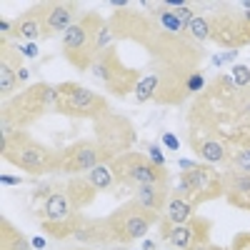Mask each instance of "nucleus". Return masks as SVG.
I'll use <instances>...</instances> for the list:
<instances>
[{"label": "nucleus", "mask_w": 250, "mask_h": 250, "mask_svg": "<svg viewBox=\"0 0 250 250\" xmlns=\"http://www.w3.org/2000/svg\"><path fill=\"white\" fill-rule=\"evenodd\" d=\"M188 128L223 140L228 148L250 135V90L238 88L230 75H215L195 95L188 110Z\"/></svg>", "instance_id": "f257e3e1"}, {"label": "nucleus", "mask_w": 250, "mask_h": 250, "mask_svg": "<svg viewBox=\"0 0 250 250\" xmlns=\"http://www.w3.org/2000/svg\"><path fill=\"white\" fill-rule=\"evenodd\" d=\"M110 45H115L113 30L108 18H103L100 13L80 15L78 23L62 33V58L80 73H90L95 58Z\"/></svg>", "instance_id": "f03ea898"}, {"label": "nucleus", "mask_w": 250, "mask_h": 250, "mask_svg": "<svg viewBox=\"0 0 250 250\" xmlns=\"http://www.w3.org/2000/svg\"><path fill=\"white\" fill-rule=\"evenodd\" d=\"M58 88L50 83H33L0 108V138H10L15 130H28L50 110L55 113Z\"/></svg>", "instance_id": "7ed1b4c3"}, {"label": "nucleus", "mask_w": 250, "mask_h": 250, "mask_svg": "<svg viewBox=\"0 0 250 250\" xmlns=\"http://www.w3.org/2000/svg\"><path fill=\"white\" fill-rule=\"evenodd\" d=\"M35 203H38V223L40 230L53 240H68L78 233V228L83 225L85 215L80 208L73 205V200L65 193V183H53L45 185L35 193Z\"/></svg>", "instance_id": "20e7f679"}, {"label": "nucleus", "mask_w": 250, "mask_h": 250, "mask_svg": "<svg viewBox=\"0 0 250 250\" xmlns=\"http://www.w3.org/2000/svg\"><path fill=\"white\" fill-rule=\"evenodd\" d=\"M0 155L5 163L25 170L30 175H48L60 173L62 150L35 140L28 130H15L10 138H0Z\"/></svg>", "instance_id": "39448f33"}, {"label": "nucleus", "mask_w": 250, "mask_h": 250, "mask_svg": "<svg viewBox=\"0 0 250 250\" xmlns=\"http://www.w3.org/2000/svg\"><path fill=\"white\" fill-rule=\"evenodd\" d=\"M180 168L183 170L178 173L175 188L170 193L185 198L195 208L223 198V170L213 168L208 163H188V160L180 163Z\"/></svg>", "instance_id": "423d86ee"}, {"label": "nucleus", "mask_w": 250, "mask_h": 250, "mask_svg": "<svg viewBox=\"0 0 250 250\" xmlns=\"http://www.w3.org/2000/svg\"><path fill=\"white\" fill-rule=\"evenodd\" d=\"M90 75L118 100H125L130 93H135L138 83L143 78V73L138 68L125 65L115 45H110L108 50H103L95 58V62L90 65Z\"/></svg>", "instance_id": "0eeeda50"}, {"label": "nucleus", "mask_w": 250, "mask_h": 250, "mask_svg": "<svg viewBox=\"0 0 250 250\" xmlns=\"http://www.w3.org/2000/svg\"><path fill=\"white\" fill-rule=\"evenodd\" d=\"M58 103L55 113L68 115L75 120H100L105 118L110 110V103L105 95H100L98 90H90L88 85L80 83H58Z\"/></svg>", "instance_id": "6e6552de"}, {"label": "nucleus", "mask_w": 250, "mask_h": 250, "mask_svg": "<svg viewBox=\"0 0 250 250\" xmlns=\"http://www.w3.org/2000/svg\"><path fill=\"white\" fill-rule=\"evenodd\" d=\"M110 165V170L115 175V183L120 188H140V185H170V173L168 168L158 165L150 155L128 150L118 155Z\"/></svg>", "instance_id": "1a4fd4ad"}, {"label": "nucleus", "mask_w": 250, "mask_h": 250, "mask_svg": "<svg viewBox=\"0 0 250 250\" xmlns=\"http://www.w3.org/2000/svg\"><path fill=\"white\" fill-rule=\"evenodd\" d=\"M105 220H108V228H110L113 243L130 245V243L148 235L150 228L155 223H160V215L153 213V210H145V208L135 200H125L110 215H105Z\"/></svg>", "instance_id": "9d476101"}, {"label": "nucleus", "mask_w": 250, "mask_h": 250, "mask_svg": "<svg viewBox=\"0 0 250 250\" xmlns=\"http://www.w3.org/2000/svg\"><path fill=\"white\" fill-rule=\"evenodd\" d=\"M93 125H95V143L100 148L103 163H113L118 155L128 153L135 145V140H138L135 125L125 115L108 113L105 118L95 120Z\"/></svg>", "instance_id": "9b49d317"}, {"label": "nucleus", "mask_w": 250, "mask_h": 250, "mask_svg": "<svg viewBox=\"0 0 250 250\" xmlns=\"http://www.w3.org/2000/svg\"><path fill=\"white\" fill-rule=\"evenodd\" d=\"M210 40L230 53L250 45V20L243 15V10H215L210 15Z\"/></svg>", "instance_id": "f8f14e48"}, {"label": "nucleus", "mask_w": 250, "mask_h": 250, "mask_svg": "<svg viewBox=\"0 0 250 250\" xmlns=\"http://www.w3.org/2000/svg\"><path fill=\"white\" fill-rule=\"evenodd\" d=\"M103 165V155L95 138H80L75 143H70L68 148H62V165H60V173L65 175H83V173H90L93 168Z\"/></svg>", "instance_id": "ddd939ff"}, {"label": "nucleus", "mask_w": 250, "mask_h": 250, "mask_svg": "<svg viewBox=\"0 0 250 250\" xmlns=\"http://www.w3.org/2000/svg\"><path fill=\"white\" fill-rule=\"evenodd\" d=\"M23 53L18 45L8 43V38H0V95L3 100L18 95L15 90L20 88V73H23Z\"/></svg>", "instance_id": "4468645a"}, {"label": "nucleus", "mask_w": 250, "mask_h": 250, "mask_svg": "<svg viewBox=\"0 0 250 250\" xmlns=\"http://www.w3.org/2000/svg\"><path fill=\"white\" fill-rule=\"evenodd\" d=\"M50 3H35L28 10L20 13L10 23V38L35 43V40H45V15Z\"/></svg>", "instance_id": "2eb2a0df"}, {"label": "nucleus", "mask_w": 250, "mask_h": 250, "mask_svg": "<svg viewBox=\"0 0 250 250\" xmlns=\"http://www.w3.org/2000/svg\"><path fill=\"white\" fill-rule=\"evenodd\" d=\"M185 143H188V148L200 158V163H208V165H213V168H218V165L225 168L228 158H230V148H228L223 140L203 135V133H195L190 128L185 130Z\"/></svg>", "instance_id": "dca6fc26"}, {"label": "nucleus", "mask_w": 250, "mask_h": 250, "mask_svg": "<svg viewBox=\"0 0 250 250\" xmlns=\"http://www.w3.org/2000/svg\"><path fill=\"white\" fill-rule=\"evenodd\" d=\"M210 235H213V220H208L203 215H195V218H190L188 223L173 228L165 243L178 248V250H188V248H193L198 243H208V240H210Z\"/></svg>", "instance_id": "f3484780"}, {"label": "nucleus", "mask_w": 250, "mask_h": 250, "mask_svg": "<svg viewBox=\"0 0 250 250\" xmlns=\"http://www.w3.org/2000/svg\"><path fill=\"white\" fill-rule=\"evenodd\" d=\"M195 210H198V208H195L193 203H188L185 198H180V195L170 193L168 208H165V213L160 215V240L165 243L173 228H178V225L188 223L190 218H195V215H198Z\"/></svg>", "instance_id": "a211bd4d"}, {"label": "nucleus", "mask_w": 250, "mask_h": 250, "mask_svg": "<svg viewBox=\"0 0 250 250\" xmlns=\"http://www.w3.org/2000/svg\"><path fill=\"white\" fill-rule=\"evenodd\" d=\"M223 198L238 210L250 213V173L223 170Z\"/></svg>", "instance_id": "6ab92c4d"}, {"label": "nucleus", "mask_w": 250, "mask_h": 250, "mask_svg": "<svg viewBox=\"0 0 250 250\" xmlns=\"http://www.w3.org/2000/svg\"><path fill=\"white\" fill-rule=\"evenodd\" d=\"M78 3H50L45 15V40L58 33H65L78 23Z\"/></svg>", "instance_id": "aec40b11"}, {"label": "nucleus", "mask_w": 250, "mask_h": 250, "mask_svg": "<svg viewBox=\"0 0 250 250\" xmlns=\"http://www.w3.org/2000/svg\"><path fill=\"white\" fill-rule=\"evenodd\" d=\"M73 238L83 245H90V248L113 245V235H110V228H108L105 218H85Z\"/></svg>", "instance_id": "412c9836"}, {"label": "nucleus", "mask_w": 250, "mask_h": 250, "mask_svg": "<svg viewBox=\"0 0 250 250\" xmlns=\"http://www.w3.org/2000/svg\"><path fill=\"white\" fill-rule=\"evenodd\" d=\"M133 200L140 203L145 210L163 215L165 208H168V200H170V188L168 185H140V188H135Z\"/></svg>", "instance_id": "4be33fe9"}, {"label": "nucleus", "mask_w": 250, "mask_h": 250, "mask_svg": "<svg viewBox=\"0 0 250 250\" xmlns=\"http://www.w3.org/2000/svg\"><path fill=\"white\" fill-rule=\"evenodd\" d=\"M65 193L73 200V205L80 208V210H85L88 205H93L95 203V195H98V190L93 188V183L88 180V175H73L65 183Z\"/></svg>", "instance_id": "5701e85b"}, {"label": "nucleus", "mask_w": 250, "mask_h": 250, "mask_svg": "<svg viewBox=\"0 0 250 250\" xmlns=\"http://www.w3.org/2000/svg\"><path fill=\"white\" fill-rule=\"evenodd\" d=\"M33 243L8 220L0 218V250H30Z\"/></svg>", "instance_id": "b1692460"}, {"label": "nucleus", "mask_w": 250, "mask_h": 250, "mask_svg": "<svg viewBox=\"0 0 250 250\" xmlns=\"http://www.w3.org/2000/svg\"><path fill=\"white\" fill-rule=\"evenodd\" d=\"M223 170H233V173H250V135L230 145V158H228Z\"/></svg>", "instance_id": "393cba45"}, {"label": "nucleus", "mask_w": 250, "mask_h": 250, "mask_svg": "<svg viewBox=\"0 0 250 250\" xmlns=\"http://www.w3.org/2000/svg\"><path fill=\"white\" fill-rule=\"evenodd\" d=\"M88 180L93 183V188H95V190H105V193H113L115 188H118V183H115V175H113V170H110V165H108V163H103V165H98V168H93V170L88 173Z\"/></svg>", "instance_id": "a878e982"}, {"label": "nucleus", "mask_w": 250, "mask_h": 250, "mask_svg": "<svg viewBox=\"0 0 250 250\" xmlns=\"http://www.w3.org/2000/svg\"><path fill=\"white\" fill-rule=\"evenodd\" d=\"M185 38H190L198 45L210 40V15H195V20L185 28Z\"/></svg>", "instance_id": "bb28decb"}, {"label": "nucleus", "mask_w": 250, "mask_h": 250, "mask_svg": "<svg viewBox=\"0 0 250 250\" xmlns=\"http://www.w3.org/2000/svg\"><path fill=\"white\" fill-rule=\"evenodd\" d=\"M230 78H233V83L238 88H243V90H250V65H233L230 68Z\"/></svg>", "instance_id": "cd10ccee"}, {"label": "nucleus", "mask_w": 250, "mask_h": 250, "mask_svg": "<svg viewBox=\"0 0 250 250\" xmlns=\"http://www.w3.org/2000/svg\"><path fill=\"white\" fill-rule=\"evenodd\" d=\"M230 250H250V233H238V235L233 238Z\"/></svg>", "instance_id": "c85d7f7f"}, {"label": "nucleus", "mask_w": 250, "mask_h": 250, "mask_svg": "<svg viewBox=\"0 0 250 250\" xmlns=\"http://www.w3.org/2000/svg\"><path fill=\"white\" fill-rule=\"evenodd\" d=\"M18 50L23 53V58H38V48H35L33 43H25V45H20Z\"/></svg>", "instance_id": "c756f323"}, {"label": "nucleus", "mask_w": 250, "mask_h": 250, "mask_svg": "<svg viewBox=\"0 0 250 250\" xmlns=\"http://www.w3.org/2000/svg\"><path fill=\"white\" fill-rule=\"evenodd\" d=\"M148 150H150V158H153L158 165H163V168H165V160H163V155H160V148H158V145H148Z\"/></svg>", "instance_id": "7c9ffc66"}, {"label": "nucleus", "mask_w": 250, "mask_h": 250, "mask_svg": "<svg viewBox=\"0 0 250 250\" xmlns=\"http://www.w3.org/2000/svg\"><path fill=\"white\" fill-rule=\"evenodd\" d=\"M188 250H225V248H220V245H213L210 240H208V243H198V245H193V248H188Z\"/></svg>", "instance_id": "2f4dec72"}, {"label": "nucleus", "mask_w": 250, "mask_h": 250, "mask_svg": "<svg viewBox=\"0 0 250 250\" xmlns=\"http://www.w3.org/2000/svg\"><path fill=\"white\" fill-rule=\"evenodd\" d=\"M163 143H165V145H170V148H173V150L178 148V140H175L173 135H163Z\"/></svg>", "instance_id": "473e14b6"}, {"label": "nucleus", "mask_w": 250, "mask_h": 250, "mask_svg": "<svg viewBox=\"0 0 250 250\" xmlns=\"http://www.w3.org/2000/svg\"><path fill=\"white\" fill-rule=\"evenodd\" d=\"M0 28H3V33H10V25H8V20H3V23H0Z\"/></svg>", "instance_id": "72a5a7b5"}, {"label": "nucleus", "mask_w": 250, "mask_h": 250, "mask_svg": "<svg viewBox=\"0 0 250 250\" xmlns=\"http://www.w3.org/2000/svg\"><path fill=\"white\" fill-rule=\"evenodd\" d=\"M65 250H90V248H65Z\"/></svg>", "instance_id": "f704fd0d"}, {"label": "nucleus", "mask_w": 250, "mask_h": 250, "mask_svg": "<svg viewBox=\"0 0 250 250\" xmlns=\"http://www.w3.org/2000/svg\"><path fill=\"white\" fill-rule=\"evenodd\" d=\"M225 250H228V248H225Z\"/></svg>", "instance_id": "c9c22d12"}]
</instances>
